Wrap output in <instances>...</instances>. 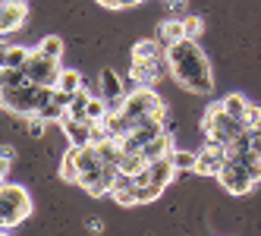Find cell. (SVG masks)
Segmentation results:
<instances>
[{"label": "cell", "mask_w": 261, "mask_h": 236, "mask_svg": "<svg viewBox=\"0 0 261 236\" xmlns=\"http://www.w3.org/2000/svg\"><path fill=\"white\" fill-rule=\"evenodd\" d=\"M167 63H170V76L192 95H211L214 88V72L208 57L201 54V47L189 38L176 41L173 47H167Z\"/></svg>", "instance_id": "cell-1"}, {"label": "cell", "mask_w": 261, "mask_h": 236, "mask_svg": "<svg viewBox=\"0 0 261 236\" xmlns=\"http://www.w3.org/2000/svg\"><path fill=\"white\" fill-rule=\"evenodd\" d=\"M32 214V198L22 186L13 183H0V227L10 230L16 224H22Z\"/></svg>", "instance_id": "cell-2"}, {"label": "cell", "mask_w": 261, "mask_h": 236, "mask_svg": "<svg viewBox=\"0 0 261 236\" xmlns=\"http://www.w3.org/2000/svg\"><path fill=\"white\" fill-rule=\"evenodd\" d=\"M201 126H204V136H208V142L223 145V148H227V142H230V139H236L242 129H246V126H242V120H233L220 104L208 107V114H204Z\"/></svg>", "instance_id": "cell-3"}, {"label": "cell", "mask_w": 261, "mask_h": 236, "mask_svg": "<svg viewBox=\"0 0 261 236\" xmlns=\"http://www.w3.org/2000/svg\"><path fill=\"white\" fill-rule=\"evenodd\" d=\"M25 69V76H29V82L32 85H47V88H57V79H60V60H50V57H44L41 50H32V57H29V63L22 66Z\"/></svg>", "instance_id": "cell-4"}, {"label": "cell", "mask_w": 261, "mask_h": 236, "mask_svg": "<svg viewBox=\"0 0 261 236\" xmlns=\"http://www.w3.org/2000/svg\"><path fill=\"white\" fill-rule=\"evenodd\" d=\"M164 101L158 98V92L154 88H145V85H136V92H129L126 95V101H123V114L129 117V120H145V117H151L158 107H161Z\"/></svg>", "instance_id": "cell-5"}, {"label": "cell", "mask_w": 261, "mask_h": 236, "mask_svg": "<svg viewBox=\"0 0 261 236\" xmlns=\"http://www.w3.org/2000/svg\"><path fill=\"white\" fill-rule=\"evenodd\" d=\"M217 183L227 189L230 195H246V192H252L255 179H252V173H249L246 164H239V161H227L223 170L217 173Z\"/></svg>", "instance_id": "cell-6"}, {"label": "cell", "mask_w": 261, "mask_h": 236, "mask_svg": "<svg viewBox=\"0 0 261 236\" xmlns=\"http://www.w3.org/2000/svg\"><path fill=\"white\" fill-rule=\"evenodd\" d=\"M98 88H101V98L107 101V111H123L126 88H123V79L117 76V69H114V66H104V69H101Z\"/></svg>", "instance_id": "cell-7"}, {"label": "cell", "mask_w": 261, "mask_h": 236, "mask_svg": "<svg viewBox=\"0 0 261 236\" xmlns=\"http://www.w3.org/2000/svg\"><path fill=\"white\" fill-rule=\"evenodd\" d=\"M7 92V88H4ZM4 107L7 111H13V114H25V117H32V114H38V85H25V88H10L7 92V98H4Z\"/></svg>", "instance_id": "cell-8"}, {"label": "cell", "mask_w": 261, "mask_h": 236, "mask_svg": "<svg viewBox=\"0 0 261 236\" xmlns=\"http://www.w3.org/2000/svg\"><path fill=\"white\" fill-rule=\"evenodd\" d=\"M223 164H227V148H223V145L208 142V145L198 151L195 173H198V176H217V173L223 170Z\"/></svg>", "instance_id": "cell-9"}, {"label": "cell", "mask_w": 261, "mask_h": 236, "mask_svg": "<svg viewBox=\"0 0 261 236\" xmlns=\"http://www.w3.org/2000/svg\"><path fill=\"white\" fill-rule=\"evenodd\" d=\"M57 126L63 129V136H66V142H69V145H76V148H85V145H91V129H88V123L72 120V117L66 114Z\"/></svg>", "instance_id": "cell-10"}, {"label": "cell", "mask_w": 261, "mask_h": 236, "mask_svg": "<svg viewBox=\"0 0 261 236\" xmlns=\"http://www.w3.org/2000/svg\"><path fill=\"white\" fill-rule=\"evenodd\" d=\"M25 16H29V4H10V7L0 10V38L13 35L16 29H22Z\"/></svg>", "instance_id": "cell-11"}, {"label": "cell", "mask_w": 261, "mask_h": 236, "mask_svg": "<svg viewBox=\"0 0 261 236\" xmlns=\"http://www.w3.org/2000/svg\"><path fill=\"white\" fill-rule=\"evenodd\" d=\"M170 151H173V133H170V129H164L158 139H151V142H148V145H145V148H142L139 154L148 161V164H151V161H158V158H167Z\"/></svg>", "instance_id": "cell-12"}, {"label": "cell", "mask_w": 261, "mask_h": 236, "mask_svg": "<svg viewBox=\"0 0 261 236\" xmlns=\"http://www.w3.org/2000/svg\"><path fill=\"white\" fill-rule=\"evenodd\" d=\"M154 38L164 44V47H173L176 41H182L186 38V32H182V19H164L161 25H158V35Z\"/></svg>", "instance_id": "cell-13"}, {"label": "cell", "mask_w": 261, "mask_h": 236, "mask_svg": "<svg viewBox=\"0 0 261 236\" xmlns=\"http://www.w3.org/2000/svg\"><path fill=\"white\" fill-rule=\"evenodd\" d=\"M170 154H173V151H170ZM170 154H167V158H158V161H151V164H148V173H151V183H161V186H167V183H170V179L176 176V167H173Z\"/></svg>", "instance_id": "cell-14"}, {"label": "cell", "mask_w": 261, "mask_h": 236, "mask_svg": "<svg viewBox=\"0 0 261 236\" xmlns=\"http://www.w3.org/2000/svg\"><path fill=\"white\" fill-rule=\"evenodd\" d=\"M164 54H167V47L158 38H142L133 44V60H158Z\"/></svg>", "instance_id": "cell-15"}, {"label": "cell", "mask_w": 261, "mask_h": 236, "mask_svg": "<svg viewBox=\"0 0 261 236\" xmlns=\"http://www.w3.org/2000/svg\"><path fill=\"white\" fill-rule=\"evenodd\" d=\"M98 148V158L104 161V164H114V167H120V161H123V142L120 139H104V142H98L95 145Z\"/></svg>", "instance_id": "cell-16"}, {"label": "cell", "mask_w": 261, "mask_h": 236, "mask_svg": "<svg viewBox=\"0 0 261 236\" xmlns=\"http://www.w3.org/2000/svg\"><path fill=\"white\" fill-rule=\"evenodd\" d=\"M60 179L66 183H79V161H76V145H69L63 161H60Z\"/></svg>", "instance_id": "cell-17"}, {"label": "cell", "mask_w": 261, "mask_h": 236, "mask_svg": "<svg viewBox=\"0 0 261 236\" xmlns=\"http://www.w3.org/2000/svg\"><path fill=\"white\" fill-rule=\"evenodd\" d=\"M29 85V76H25V69H16V66H4L0 69V88H25Z\"/></svg>", "instance_id": "cell-18"}, {"label": "cell", "mask_w": 261, "mask_h": 236, "mask_svg": "<svg viewBox=\"0 0 261 236\" xmlns=\"http://www.w3.org/2000/svg\"><path fill=\"white\" fill-rule=\"evenodd\" d=\"M176 173H195V161H198V151H189V148H173L170 154Z\"/></svg>", "instance_id": "cell-19"}, {"label": "cell", "mask_w": 261, "mask_h": 236, "mask_svg": "<svg viewBox=\"0 0 261 236\" xmlns=\"http://www.w3.org/2000/svg\"><path fill=\"white\" fill-rule=\"evenodd\" d=\"M220 107H223V111H227L233 120H246V114H249V107H252V104L242 98V95H227V98L220 101Z\"/></svg>", "instance_id": "cell-20"}, {"label": "cell", "mask_w": 261, "mask_h": 236, "mask_svg": "<svg viewBox=\"0 0 261 236\" xmlns=\"http://www.w3.org/2000/svg\"><path fill=\"white\" fill-rule=\"evenodd\" d=\"M88 101H91V95L85 92V88H79V92L72 95V101H69V107H66V114H69L72 120H82V123H85V117H88Z\"/></svg>", "instance_id": "cell-21"}, {"label": "cell", "mask_w": 261, "mask_h": 236, "mask_svg": "<svg viewBox=\"0 0 261 236\" xmlns=\"http://www.w3.org/2000/svg\"><path fill=\"white\" fill-rule=\"evenodd\" d=\"M35 50H41L44 57H50V60H60L63 57V38H60V35H47V38L38 41Z\"/></svg>", "instance_id": "cell-22"}, {"label": "cell", "mask_w": 261, "mask_h": 236, "mask_svg": "<svg viewBox=\"0 0 261 236\" xmlns=\"http://www.w3.org/2000/svg\"><path fill=\"white\" fill-rule=\"evenodd\" d=\"M57 88H60V92H69V95H76L79 88H82V72H76V69H60Z\"/></svg>", "instance_id": "cell-23"}, {"label": "cell", "mask_w": 261, "mask_h": 236, "mask_svg": "<svg viewBox=\"0 0 261 236\" xmlns=\"http://www.w3.org/2000/svg\"><path fill=\"white\" fill-rule=\"evenodd\" d=\"M145 167H148V161H145L139 151H126L123 161H120V170H123V173H139V170H145Z\"/></svg>", "instance_id": "cell-24"}, {"label": "cell", "mask_w": 261, "mask_h": 236, "mask_svg": "<svg viewBox=\"0 0 261 236\" xmlns=\"http://www.w3.org/2000/svg\"><path fill=\"white\" fill-rule=\"evenodd\" d=\"M29 57H32V50H29V47H16V44H10V47H7V66L22 69V66L29 63Z\"/></svg>", "instance_id": "cell-25"}, {"label": "cell", "mask_w": 261, "mask_h": 236, "mask_svg": "<svg viewBox=\"0 0 261 236\" xmlns=\"http://www.w3.org/2000/svg\"><path fill=\"white\" fill-rule=\"evenodd\" d=\"M38 117H41L44 123H60V120L66 117V107H60L57 101H50V104H44L41 111H38Z\"/></svg>", "instance_id": "cell-26"}, {"label": "cell", "mask_w": 261, "mask_h": 236, "mask_svg": "<svg viewBox=\"0 0 261 236\" xmlns=\"http://www.w3.org/2000/svg\"><path fill=\"white\" fill-rule=\"evenodd\" d=\"M107 117V101L104 98H91L88 101V117H85V123H101Z\"/></svg>", "instance_id": "cell-27"}, {"label": "cell", "mask_w": 261, "mask_h": 236, "mask_svg": "<svg viewBox=\"0 0 261 236\" xmlns=\"http://www.w3.org/2000/svg\"><path fill=\"white\" fill-rule=\"evenodd\" d=\"M164 189H167V186H161V183H148V186H139V189H136V198H139V205H142V202H158Z\"/></svg>", "instance_id": "cell-28"}, {"label": "cell", "mask_w": 261, "mask_h": 236, "mask_svg": "<svg viewBox=\"0 0 261 236\" xmlns=\"http://www.w3.org/2000/svg\"><path fill=\"white\" fill-rule=\"evenodd\" d=\"M201 29H204L201 16H186V19H182V32H186V38H189V41H198Z\"/></svg>", "instance_id": "cell-29"}, {"label": "cell", "mask_w": 261, "mask_h": 236, "mask_svg": "<svg viewBox=\"0 0 261 236\" xmlns=\"http://www.w3.org/2000/svg\"><path fill=\"white\" fill-rule=\"evenodd\" d=\"M110 198H114L117 205H123V208H129V205H139L136 189H117V192H110Z\"/></svg>", "instance_id": "cell-30"}, {"label": "cell", "mask_w": 261, "mask_h": 236, "mask_svg": "<svg viewBox=\"0 0 261 236\" xmlns=\"http://www.w3.org/2000/svg\"><path fill=\"white\" fill-rule=\"evenodd\" d=\"M44 129H47V123H44L38 114H32V117H29V136H32V139H41Z\"/></svg>", "instance_id": "cell-31"}, {"label": "cell", "mask_w": 261, "mask_h": 236, "mask_svg": "<svg viewBox=\"0 0 261 236\" xmlns=\"http://www.w3.org/2000/svg\"><path fill=\"white\" fill-rule=\"evenodd\" d=\"M85 230H88V233H95V236H98V233L104 230V221H101V217H88V221H85Z\"/></svg>", "instance_id": "cell-32"}, {"label": "cell", "mask_w": 261, "mask_h": 236, "mask_svg": "<svg viewBox=\"0 0 261 236\" xmlns=\"http://www.w3.org/2000/svg\"><path fill=\"white\" fill-rule=\"evenodd\" d=\"M54 101H57L60 107H69V101H72V95H69V92H60V88H54Z\"/></svg>", "instance_id": "cell-33"}, {"label": "cell", "mask_w": 261, "mask_h": 236, "mask_svg": "<svg viewBox=\"0 0 261 236\" xmlns=\"http://www.w3.org/2000/svg\"><path fill=\"white\" fill-rule=\"evenodd\" d=\"M10 167H13V158H4V154H0V179H7Z\"/></svg>", "instance_id": "cell-34"}, {"label": "cell", "mask_w": 261, "mask_h": 236, "mask_svg": "<svg viewBox=\"0 0 261 236\" xmlns=\"http://www.w3.org/2000/svg\"><path fill=\"white\" fill-rule=\"evenodd\" d=\"M249 129H252V133H255V136H261V111H258V117H255V123H252V126H249Z\"/></svg>", "instance_id": "cell-35"}, {"label": "cell", "mask_w": 261, "mask_h": 236, "mask_svg": "<svg viewBox=\"0 0 261 236\" xmlns=\"http://www.w3.org/2000/svg\"><path fill=\"white\" fill-rule=\"evenodd\" d=\"M0 154H4V158H16V151H13V145H0Z\"/></svg>", "instance_id": "cell-36"}, {"label": "cell", "mask_w": 261, "mask_h": 236, "mask_svg": "<svg viewBox=\"0 0 261 236\" xmlns=\"http://www.w3.org/2000/svg\"><path fill=\"white\" fill-rule=\"evenodd\" d=\"M139 0H117V10H126V7H136Z\"/></svg>", "instance_id": "cell-37"}, {"label": "cell", "mask_w": 261, "mask_h": 236, "mask_svg": "<svg viewBox=\"0 0 261 236\" xmlns=\"http://www.w3.org/2000/svg\"><path fill=\"white\" fill-rule=\"evenodd\" d=\"M7 47L10 44H0V66H7Z\"/></svg>", "instance_id": "cell-38"}, {"label": "cell", "mask_w": 261, "mask_h": 236, "mask_svg": "<svg viewBox=\"0 0 261 236\" xmlns=\"http://www.w3.org/2000/svg\"><path fill=\"white\" fill-rule=\"evenodd\" d=\"M170 4V10H182V0H167Z\"/></svg>", "instance_id": "cell-39"}, {"label": "cell", "mask_w": 261, "mask_h": 236, "mask_svg": "<svg viewBox=\"0 0 261 236\" xmlns=\"http://www.w3.org/2000/svg\"><path fill=\"white\" fill-rule=\"evenodd\" d=\"M4 7H10V4H29V0H0Z\"/></svg>", "instance_id": "cell-40"}, {"label": "cell", "mask_w": 261, "mask_h": 236, "mask_svg": "<svg viewBox=\"0 0 261 236\" xmlns=\"http://www.w3.org/2000/svg\"><path fill=\"white\" fill-rule=\"evenodd\" d=\"M98 4H104V7H114V10H117V0H98Z\"/></svg>", "instance_id": "cell-41"}, {"label": "cell", "mask_w": 261, "mask_h": 236, "mask_svg": "<svg viewBox=\"0 0 261 236\" xmlns=\"http://www.w3.org/2000/svg\"><path fill=\"white\" fill-rule=\"evenodd\" d=\"M4 98H7V92H4V88H0V107H4Z\"/></svg>", "instance_id": "cell-42"}, {"label": "cell", "mask_w": 261, "mask_h": 236, "mask_svg": "<svg viewBox=\"0 0 261 236\" xmlns=\"http://www.w3.org/2000/svg\"><path fill=\"white\" fill-rule=\"evenodd\" d=\"M0 183H4V179H0Z\"/></svg>", "instance_id": "cell-43"}, {"label": "cell", "mask_w": 261, "mask_h": 236, "mask_svg": "<svg viewBox=\"0 0 261 236\" xmlns=\"http://www.w3.org/2000/svg\"><path fill=\"white\" fill-rule=\"evenodd\" d=\"M0 69H4V66H0Z\"/></svg>", "instance_id": "cell-44"}]
</instances>
